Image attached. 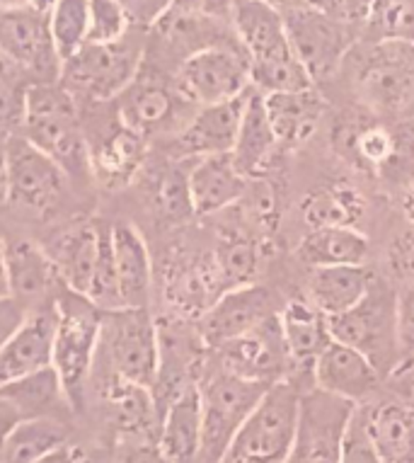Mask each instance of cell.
I'll list each match as a JSON object with an SVG mask.
<instances>
[{
	"instance_id": "cell-39",
	"label": "cell",
	"mask_w": 414,
	"mask_h": 463,
	"mask_svg": "<svg viewBox=\"0 0 414 463\" xmlns=\"http://www.w3.org/2000/svg\"><path fill=\"white\" fill-rule=\"evenodd\" d=\"M363 27L373 42L414 44V0H373Z\"/></svg>"
},
{
	"instance_id": "cell-38",
	"label": "cell",
	"mask_w": 414,
	"mask_h": 463,
	"mask_svg": "<svg viewBox=\"0 0 414 463\" xmlns=\"http://www.w3.org/2000/svg\"><path fill=\"white\" fill-rule=\"evenodd\" d=\"M49 24H52V37L59 49L61 61H66L80 46L88 44L90 0H56Z\"/></svg>"
},
{
	"instance_id": "cell-28",
	"label": "cell",
	"mask_w": 414,
	"mask_h": 463,
	"mask_svg": "<svg viewBox=\"0 0 414 463\" xmlns=\"http://www.w3.org/2000/svg\"><path fill=\"white\" fill-rule=\"evenodd\" d=\"M277 148H279V138H277V131L271 127L269 114L264 107V92L257 90L255 85H249L240 127H238V138L231 151L235 167L248 180L259 175L271 156L277 153Z\"/></svg>"
},
{
	"instance_id": "cell-56",
	"label": "cell",
	"mask_w": 414,
	"mask_h": 463,
	"mask_svg": "<svg viewBox=\"0 0 414 463\" xmlns=\"http://www.w3.org/2000/svg\"><path fill=\"white\" fill-rule=\"evenodd\" d=\"M405 213H407V219L412 221V226H414V187L409 192H407V197H405Z\"/></svg>"
},
{
	"instance_id": "cell-41",
	"label": "cell",
	"mask_w": 414,
	"mask_h": 463,
	"mask_svg": "<svg viewBox=\"0 0 414 463\" xmlns=\"http://www.w3.org/2000/svg\"><path fill=\"white\" fill-rule=\"evenodd\" d=\"M347 144L354 160L369 167L385 165L398 151V138L392 137L385 127H378V124L352 129L347 137Z\"/></svg>"
},
{
	"instance_id": "cell-51",
	"label": "cell",
	"mask_w": 414,
	"mask_h": 463,
	"mask_svg": "<svg viewBox=\"0 0 414 463\" xmlns=\"http://www.w3.org/2000/svg\"><path fill=\"white\" fill-rule=\"evenodd\" d=\"M34 463H92V461L83 447L71 444V441H63L61 447L52 449L49 454H44L39 461Z\"/></svg>"
},
{
	"instance_id": "cell-53",
	"label": "cell",
	"mask_w": 414,
	"mask_h": 463,
	"mask_svg": "<svg viewBox=\"0 0 414 463\" xmlns=\"http://www.w3.org/2000/svg\"><path fill=\"white\" fill-rule=\"evenodd\" d=\"M8 267H5V241L0 238V297H8Z\"/></svg>"
},
{
	"instance_id": "cell-47",
	"label": "cell",
	"mask_w": 414,
	"mask_h": 463,
	"mask_svg": "<svg viewBox=\"0 0 414 463\" xmlns=\"http://www.w3.org/2000/svg\"><path fill=\"white\" fill-rule=\"evenodd\" d=\"M388 262L392 274H398L402 281L414 279V233H405L390 245Z\"/></svg>"
},
{
	"instance_id": "cell-43",
	"label": "cell",
	"mask_w": 414,
	"mask_h": 463,
	"mask_svg": "<svg viewBox=\"0 0 414 463\" xmlns=\"http://www.w3.org/2000/svg\"><path fill=\"white\" fill-rule=\"evenodd\" d=\"M131 30L127 13L117 0H90V30L88 42L92 44H107L117 42Z\"/></svg>"
},
{
	"instance_id": "cell-55",
	"label": "cell",
	"mask_w": 414,
	"mask_h": 463,
	"mask_svg": "<svg viewBox=\"0 0 414 463\" xmlns=\"http://www.w3.org/2000/svg\"><path fill=\"white\" fill-rule=\"evenodd\" d=\"M32 10H37V13H42V15L52 17L53 8H56V0H30L27 3Z\"/></svg>"
},
{
	"instance_id": "cell-5",
	"label": "cell",
	"mask_w": 414,
	"mask_h": 463,
	"mask_svg": "<svg viewBox=\"0 0 414 463\" xmlns=\"http://www.w3.org/2000/svg\"><path fill=\"white\" fill-rule=\"evenodd\" d=\"M56 308L59 323L53 340V369L59 373L71 408H83L85 383L90 379L99 352L105 311H99L90 298L68 288L56 298Z\"/></svg>"
},
{
	"instance_id": "cell-17",
	"label": "cell",
	"mask_w": 414,
	"mask_h": 463,
	"mask_svg": "<svg viewBox=\"0 0 414 463\" xmlns=\"http://www.w3.org/2000/svg\"><path fill=\"white\" fill-rule=\"evenodd\" d=\"M409 44L378 42L376 52L366 56L359 73L362 95L373 107L400 109L414 95V59L407 52Z\"/></svg>"
},
{
	"instance_id": "cell-29",
	"label": "cell",
	"mask_w": 414,
	"mask_h": 463,
	"mask_svg": "<svg viewBox=\"0 0 414 463\" xmlns=\"http://www.w3.org/2000/svg\"><path fill=\"white\" fill-rule=\"evenodd\" d=\"M264 107L271 127L277 131L279 146L287 148L306 144L317 131L325 114V99L315 90V85L306 90L264 92Z\"/></svg>"
},
{
	"instance_id": "cell-25",
	"label": "cell",
	"mask_w": 414,
	"mask_h": 463,
	"mask_svg": "<svg viewBox=\"0 0 414 463\" xmlns=\"http://www.w3.org/2000/svg\"><path fill=\"white\" fill-rule=\"evenodd\" d=\"M112 252L117 288H119L121 308H148L153 284L151 252L138 228L131 223L112 226Z\"/></svg>"
},
{
	"instance_id": "cell-8",
	"label": "cell",
	"mask_w": 414,
	"mask_h": 463,
	"mask_svg": "<svg viewBox=\"0 0 414 463\" xmlns=\"http://www.w3.org/2000/svg\"><path fill=\"white\" fill-rule=\"evenodd\" d=\"M238 44H216L187 56L174 71V90L194 107L240 98L252 85V78L248 53Z\"/></svg>"
},
{
	"instance_id": "cell-54",
	"label": "cell",
	"mask_w": 414,
	"mask_h": 463,
	"mask_svg": "<svg viewBox=\"0 0 414 463\" xmlns=\"http://www.w3.org/2000/svg\"><path fill=\"white\" fill-rule=\"evenodd\" d=\"M5 183H8V163H5V146H0V202H5Z\"/></svg>"
},
{
	"instance_id": "cell-6",
	"label": "cell",
	"mask_w": 414,
	"mask_h": 463,
	"mask_svg": "<svg viewBox=\"0 0 414 463\" xmlns=\"http://www.w3.org/2000/svg\"><path fill=\"white\" fill-rule=\"evenodd\" d=\"M99 350L119 379L153 388L160 369V327L148 308H117L102 316Z\"/></svg>"
},
{
	"instance_id": "cell-9",
	"label": "cell",
	"mask_w": 414,
	"mask_h": 463,
	"mask_svg": "<svg viewBox=\"0 0 414 463\" xmlns=\"http://www.w3.org/2000/svg\"><path fill=\"white\" fill-rule=\"evenodd\" d=\"M288 42L313 83L332 76L359 37V27L315 8L281 10Z\"/></svg>"
},
{
	"instance_id": "cell-7",
	"label": "cell",
	"mask_w": 414,
	"mask_h": 463,
	"mask_svg": "<svg viewBox=\"0 0 414 463\" xmlns=\"http://www.w3.org/2000/svg\"><path fill=\"white\" fill-rule=\"evenodd\" d=\"M271 383L242 379L219 369L199 386L202 393V451L196 463H221L252 408Z\"/></svg>"
},
{
	"instance_id": "cell-10",
	"label": "cell",
	"mask_w": 414,
	"mask_h": 463,
	"mask_svg": "<svg viewBox=\"0 0 414 463\" xmlns=\"http://www.w3.org/2000/svg\"><path fill=\"white\" fill-rule=\"evenodd\" d=\"M395 297L373 279L369 294L352 311L330 318L332 337L362 350L381 372L400 354Z\"/></svg>"
},
{
	"instance_id": "cell-11",
	"label": "cell",
	"mask_w": 414,
	"mask_h": 463,
	"mask_svg": "<svg viewBox=\"0 0 414 463\" xmlns=\"http://www.w3.org/2000/svg\"><path fill=\"white\" fill-rule=\"evenodd\" d=\"M8 183L5 202L20 212L44 216L66 194L68 175L63 167L24 137H10L5 144Z\"/></svg>"
},
{
	"instance_id": "cell-22",
	"label": "cell",
	"mask_w": 414,
	"mask_h": 463,
	"mask_svg": "<svg viewBox=\"0 0 414 463\" xmlns=\"http://www.w3.org/2000/svg\"><path fill=\"white\" fill-rule=\"evenodd\" d=\"M99 231H102V223L80 219L71 226L61 228L52 238V243L44 248L56 265L63 287L68 291H76L80 297H88V291H90L99 250Z\"/></svg>"
},
{
	"instance_id": "cell-50",
	"label": "cell",
	"mask_w": 414,
	"mask_h": 463,
	"mask_svg": "<svg viewBox=\"0 0 414 463\" xmlns=\"http://www.w3.org/2000/svg\"><path fill=\"white\" fill-rule=\"evenodd\" d=\"M117 463H167L165 456L160 454L158 444H151V441H134L124 447V451L119 454Z\"/></svg>"
},
{
	"instance_id": "cell-20",
	"label": "cell",
	"mask_w": 414,
	"mask_h": 463,
	"mask_svg": "<svg viewBox=\"0 0 414 463\" xmlns=\"http://www.w3.org/2000/svg\"><path fill=\"white\" fill-rule=\"evenodd\" d=\"M313 376L320 391H327L356 405L376 393L381 383V369L362 350L339 340L332 342L315 359Z\"/></svg>"
},
{
	"instance_id": "cell-36",
	"label": "cell",
	"mask_w": 414,
	"mask_h": 463,
	"mask_svg": "<svg viewBox=\"0 0 414 463\" xmlns=\"http://www.w3.org/2000/svg\"><path fill=\"white\" fill-rule=\"evenodd\" d=\"M303 219L310 228L323 226H354L366 212L362 192L352 184L337 183L317 187L303 199Z\"/></svg>"
},
{
	"instance_id": "cell-44",
	"label": "cell",
	"mask_w": 414,
	"mask_h": 463,
	"mask_svg": "<svg viewBox=\"0 0 414 463\" xmlns=\"http://www.w3.org/2000/svg\"><path fill=\"white\" fill-rule=\"evenodd\" d=\"M366 415H369V408L366 405H356L352 418H349L344 441H342L339 463H381L378 461L376 447H373V441L369 437Z\"/></svg>"
},
{
	"instance_id": "cell-46",
	"label": "cell",
	"mask_w": 414,
	"mask_h": 463,
	"mask_svg": "<svg viewBox=\"0 0 414 463\" xmlns=\"http://www.w3.org/2000/svg\"><path fill=\"white\" fill-rule=\"evenodd\" d=\"M117 3L127 13L131 27L138 30H151L173 5V0H117Z\"/></svg>"
},
{
	"instance_id": "cell-21",
	"label": "cell",
	"mask_w": 414,
	"mask_h": 463,
	"mask_svg": "<svg viewBox=\"0 0 414 463\" xmlns=\"http://www.w3.org/2000/svg\"><path fill=\"white\" fill-rule=\"evenodd\" d=\"M5 267H8L10 297L23 301L30 311L53 304L59 298L53 288L63 287V281L44 248L23 238L5 241Z\"/></svg>"
},
{
	"instance_id": "cell-27",
	"label": "cell",
	"mask_w": 414,
	"mask_h": 463,
	"mask_svg": "<svg viewBox=\"0 0 414 463\" xmlns=\"http://www.w3.org/2000/svg\"><path fill=\"white\" fill-rule=\"evenodd\" d=\"M105 401L109 422L121 437L141 441L155 437L158 441L160 412L151 388L138 386V383L109 373L105 383Z\"/></svg>"
},
{
	"instance_id": "cell-58",
	"label": "cell",
	"mask_w": 414,
	"mask_h": 463,
	"mask_svg": "<svg viewBox=\"0 0 414 463\" xmlns=\"http://www.w3.org/2000/svg\"><path fill=\"white\" fill-rule=\"evenodd\" d=\"M10 138V134H5V131H0V146H5V141Z\"/></svg>"
},
{
	"instance_id": "cell-34",
	"label": "cell",
	"mask_w": 414,
	"mask_h": 463,
	"mask_svg": "<svg viewBox=\"0 0 414 463\" xmlns=\"http://www.w3.org/2000/svg\"><path fill=\"white\" fill-rule=\"evenodd\" d=\"M0 398L8 401L23 415V420L53 418V412L59 411L56 405L61 402L71 405L53 366L24 373L8 383H0Z\"/></svg>"
},
{
	"instance_id": "cell-12",
	"label": "cell",
	"mask_w": 414,
	"mask_h": 463,
	"mask_svg": "<svg viewBox=\"0 0 414 463\" xmlns=\"http://www.w3.org/2000/svg\"><path fill=\"white\" fill-rule=\"evenodd\" d=\"M356 402L313 388L301 393L298 427L287 463H339L342 441Z\"/></svg>"
},
{
	"instance_id": "cell-49",
	"label": "cell",
	"mask_w": 414,
	"mask_h": 463,
	"mask_svg": "<svg viewBox=\"0 0 414 463\" xmlns=\"http://www.w3.org/2000/svg\"><path fill=\"white\" fill-rule=\"evenodd\" d=\"M371 5H373V0H327L325 3V13L362 27L366 23V17H369Z\"/></svg>"
},
{
	"instance_id": "cell-1",
	"label": "cell",
	"mask_w": 414,
	"mask_h": 463,
	"mask_svg": "<svg viewBox=\"0 0 414 463\" xmlns=\"http://www.w3.org/2000/svg\"><path fill=\"white\" fill-rule=\"evenodd\" d=\"M233 27L248 53L249 78L257 90H306L315 85L288 42L281 10L269 0H235Z\"/></svg>"
},
{
	"instance_id": "cell-15",
	"label": "cell",
	"mask_w": 414,
	"mask_h": 463,
	"mask_svg": "<svg viewBox=\"0 0 414 463\" xmlns=\"http://www.w3.org/2000/svg\"><path fill=\"white\" fill-rule=\"evenodd\" d=\"M213 350L219 354L221 369L238 373L242 379L262 381V383L281 381L279 376L287 366V359H291L284 345V335H281L279 313L264 320L255 330L223 342Z\"/></svg>"
},
{
	"instance_id": "cell-13",
	"label": "cell",
	"mask_w": 414,
	"mask_h": 463,
	"mask_svg": "<svg viewBox=\"0 0 414 463\" xmlns=\"http://www.w3.org/2000/svg\"><path fill=\"white\" fill-rule=\"evenodd\" d=\"M0 53L37 83H56L61 78L63 61L53 44L49 17L30 5L0 8Z\"/></svg>"
},
{
	"instance_id": "cell-57",
	"label": "cell",
	"mask_w": 414,
	"mask_h": 463,
	"mask_svg": "<svg viewBox=\"0 0 414 463\" xmlns=\"http://www.w3.org/2000/svg\"><path fill=\"white\" fill-rule=\"evenodd\" d=\"M30 0H0V8H20V5H27Z\"/></svg>"
},
{
	"instance_id": "cell-16",
	"label": "cell",
	"mask_w": 414,
	"mask_h": 463,
	"mask_svg": "<svg viewBox=\"0 0 414 463\" xmlns=\"http://www.w3.org/2000/svg\"><path fill=\"white\" fill-rule=\"evenodd\" d=\"M245 95L240 98L219 102V105L199 107L187 124L182 127L173 138V151L177 158H206V156H221L231 153L238 138L242 109H245Z\"/></svg>"
},
{
	"instance_id": "cell-19",
	"label": "cell",
	"mask_w": 414,
	"mask_h": 463,
	"mask_svg": "<svg viewBox=\"0 0 414 463\" xmlns=\"http://www.w3.org/2000/svg\"><path fill=\"white\" fill-rule=\"evenodd\" d=\"M117 99H119L121 122L138 134H144L146 138L158 131L173 129L177 124L180 109L194 107L174 90V83L167 85L160 78L146 76L144 66L134 78V83L128 85Z\"/></svg>"
},
{
	"instance_id": "cell-59",
	"label": "cell",
	"mask_w": 414,
	"mask_h": 463,
	"mask_svg": "<svg viewBox=\"0 0 414 463\" xmlns=\"http://www.w3.org/2000/svg\"><path fill=\"white\" fill-rule=\"evenodd\" d=\"M409 408H412V411H414V398H412V402H409Z\"/></svg>"
},
{
	"instance_id": "cell-52",
	"label": "cell",
	"mask_w": 414,
	"mask_h": 463,
	"mask_svg": "<svg viewBox=\"0 0 414 463\" xmlns=\"http://www.w3.org/2000/svg\"><path fill=\"white\" fill-rule=\"evenodd\" d=\"M17 422H23V415L10 405L8 401H3L0 398V439L5 437V434L17 425Z\"/></svg>"
},
{
	"instance_id": "cell-32",
	"label": "cell",
	"mask_w": 414,
	"mask_h": 463,
	"mask_svg": "<svg viewBox=\"0 0 414 463\" xmlns=\"http://www.w3.org/2000/svg\"><path fill=\"white\" fill-rule=\"evenodd\" d=\"M369 437L381 463H414V411L402 402H381L366 415Z\"/></svg>"
},
{
	"instance_id": "cell-42",
	"label": "cell",
	"mask_w": 414,
	"mask_h": 463,
	"mask_svg": "<svg viewBox=\"0 0 414 463\" xmlns=\"http://www.w3.org/2000/svg\"><path fill=\"white\" fill-rule=\"evenodd\" d=\"M153 202H155L160 216L167 221H184L194 213L192 199H189L187 175H182L174 167L160 173L153 184Z\"/></svg>"
},
{
	"instance_id": "cell-24",
	"label": "cell",
	"mask_w": 414,
	"mask_h": 463,
	"mask_svg": "<svg viewBox=\"0 0 414 463\" xmlns=\"http://www.w3.org/2000/svg\"><path fill=\"white\" fill-rule=\"evenodd\" d=\"M189 199L196 216H212L235 202H240L248 192V177L235 167L231 153L199 158L187 173Z\"/></svg>"
},
{
	"instance_id": "cell-48",
	"label": "cell",
	"mask_w": 414,
	"mask_h": 463,
	"mask_svg": "<svg viewBox=\"0 0 414 463\" xmlns=\"http://www.w3.org/2000/svg\"><path fill=\"white\" fill-rule=\"evenodd\" d=\"M30 308L15 297H0V347L20 330Z\"/></svg>"
},
{
	"instance_id": "cell-2",
	"label": "cell",
	"mask_w": 414,
	"mask_h": 463,
	"mask_svg": "<svg viewBox=\"0 0 414 463\" xmlns=\"http://www.w3.org/2000/svg\"><path fill=\"white\" fill-rule=\"evenodd\" d=\"M24 138L63 167L66 175H90V153L78 119L76 98L56 83H34L27 92Z\"/></svg>"
},
{
	"instance_id": "cell-4",
	"label": "cell",
	"mask_w": 414,
	"mask_h": 463,
	"mask_svg": "<svg viewBox=\"0 0 414 463\" xmlns=\"http://www.w3.org/2000/svg\"><path fill=\"white\" fill-rule=\"evenodd\" d=\"M301 391L288 383H271L240 425L221 463H287L298 427Z\"/></svg>"
},
{
	"instance_id": "cell-33",
	"label": "cell",
	"mask_w": 414,
	"mask_h": 463,
	"mask_svg": "<svg viewBox=\"0 0 414 463\" xmlns=\"http://www.w3.org/2000/svg\"><path fill=\"white\" fill-rule=\"evenodd\" d=\"M369 238L354 226L313 228L298 245V258L310 267L363 265L369 260Z\"/></svg>"
},
{
	"instance_id": "cell-23",
	"label": "cell",
	"mask_w": 414,
	"mask_h": 463,
	"mask_svg": "<svg viewBox=\"0 0 414 463\" xmlns=\"http://www.w3.org/2000/svg\"><path fill=\"white\" fill-rule=\"evenodd\" d=\"M146 141L144 134L117 122L109 129L99 134L95 146H88L90 153V175L107 190L124 187L136 177L146 160Z\"/></svg>"
},
{
	"instance_id": "cell-14",
	"label": "cell",
	"mask_w": 414,
	"mask_h": 463,
	"mask_svg": "<svg viewBox=\"0 0 414 463\" xmlns=\"http://www.w3.org/2000/svg\"><path fill=\"white\" fill-rule=\"evenodd\" d=\"M277 316L271 294L264 287L245 284V287L226 288L206 311L199 316V337L206 347H219L223 342L240 337L255 330Z\"/></svg>"
},
{
	"instance_id": "cell-30",
	"label": "cell",
	"mask_w": 414,
	"mask_h": 463,
	"mask_svg": "<svg viewBox=\"0 0 414 463\" xmlns=\"http://www.w3.org/2000/svg\"><path fill=\"white\" fill-rule=\"evenodd\" d=\"M373 284V274L363 265L313 267L308 279V301L327 318L352 311Z\"/></svg>"
},
{
	"instance_id": "cell-45",
	"label": "cell",
	"mask_w": 414,
	"mask_h": 463,
	"mask_svg": "<svg viewBox=\"0 0 414 463\" xmlns=\"http://www.w3.org/2000/svg\"><path fill=\"white\" fill-rule=\"evenodd\" d=\"M395 318H398L400 354L414 352V279L402 284V291L395 297Z\"/></svg>"
},
{
	"instance_id": "cell-31",
	"label": "cell",
	"mask_w": 414,
	"mask_h": 463,
	"mask_svg": "<svg viewBox=\"0 0 414 463\" xmlns=\"http://www.w3.org/2000/svg\"><path fill=\"white\" fill-rule=\"evenodd\" d=\"M279 326L288 357L296 364H310V369L334 342L330 318L310 301H288L279 311Z\"/></svg>"
},
{
	"instance_id": "cell-18",
	"label": "cell",
	"mask_w": 414,
	"mask_h": 463,
	"mask_svg": "<svg viewBox=\"0 0 414 463\" xmlns=\"http://www.w3.org/2000/svg\"><path fill=\"white\" fill-rule=\"evenodd\" d=\"M56 323H59L56 301L27 313L20 330L0 347V383L53 366Z\"/></svg>"
},
{
	"instance_id": "cell-40",
	"label": "cell",
	"mask_w": 414,
	"mask_h": 463,
	"mask_svg": "<svg viewBox=\"0 0 414 463\" xmlns=\"http://www.w3.org/2000/svg\"><path fill=\"white\" fill-rule=\"evenodd\" d=\"M37 83L30 73H24L17 63L0 53V131L10 134L23 127L27 109V92Z\"/></svg>"
},
{
	"instance_id": "cell-37",
	"label": "cell",
	"mask_w": 414,
	"mask_h": 463,
	"mask_svg": "<svg viewBox=\"0 0 414 463\" xmlns=\"http://www.w3.org/2000/svg\"><path fill=\"white\" fill-rule=\"evenodd\" d=\"M213 260L219 267L223 287L233 288L252 284L257 269L262 265V252H259L255 241L238 236V233H228L219 241Z\"/></svg>"
},
{
	"instance_id": "cell-26",
	"label": "cell",
	"mask_w": 414,
	"mask_h": 463,
	"mask_svg": "<svg viewBox=\"0 0 414 463\" xmlns=\"http://www.w3.org/2000/svg\"><path fill=\"white\" fill-rule=\"evenodd\" d=\"M158 449L167 463H196L202 451V393L189 383L167 402L160 418Z\"/></svg>"
},
{
	"instance_id": "cell-35",
	"label": "cell",
	"mask_w": 414,
	"mask_h": 463,
	"mask_svg": "<svg viewBox=\"0 0 414 463\" xmlns=\"http://www.w3.org/2000/svg\"><path fill=\"white\" fill-rule=\"evenodd\" d=\"M63 441L68 432L56 418L23 420L0 439V463H34Z\"/></svg>"
},
{
	"instance_id": "cell-3",
	"label": "cell",
	"mask_w": 414,
	"mask_h": 463,
	"mask_svg": "<svg viewBox=\"0 0 414 463\" xmlns=\"http://www.w3.org/2000/svg\"><path fill=\"white\" fill-rule=\"evenodd\" d=\"M146 59L144 30L131 27L117 42L83 44L61 66L59 83L73 98H88L92 102L117 99L134 83Z\"/></svg>"
}]
</instances>
